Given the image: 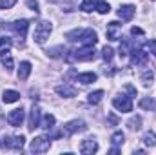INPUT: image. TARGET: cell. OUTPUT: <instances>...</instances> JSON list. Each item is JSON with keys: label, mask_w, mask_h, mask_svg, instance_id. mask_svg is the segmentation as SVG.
<instances>
[{"label": "cell", "mask_w": 156, "mask_h": 155, "mask_svg": "<svg viewBox=\"0 0 156 155\" xmlns=\"http://www.w3.org/2000/svg\"><path fill=\"white\" fill-rule=\"evenodd\" d=\"M125 89H127V91H129V93H131V95H136V89H134V88H133V86H127V88H125Z\"/></svg>", "instance_id": "36"}, {"label": "cell", "mask_w": 156, "mask_h": 155, "mask_svg": "<svg viewBox=\"0 0 156 155\" xmlns=\"http://www.w3.org/2000/svg\"><path fill=\"white\" fill-rule=\"evenodd\" d=\"M29 73H31V62H27V60H24V62H20V68H18V78L20 80H26V78L29 77Z\"/></svg>", "instance_id": "16"}, {"label": "cell", "mask_w": 156, "mask_h": 155, "mask_svg": "<svg viewBox=\"0 0 156 155\" xmlns=\"http://www.w3.org/2000/svg\"><path fill=\"white\" fill-rule=\"evenodd\" d=\"M40 122H42V113H40V110L37 106H33V110H31V115H29V130H37L40 128Z\"/></svg>", "instance_id": "12"}, {"label": "cell", "mask_w": 156, "mask_h": 155, "mask_svg": "<svg viewBox=\"0 0 156 155\" xmlns=\"http://www.w3.org/2000/svg\"><path fill=\"white\" fill-rule=\"evenodd\" d=\"M16 4V0H0V9H9Z\"/></svg>", "instance_id": "32"}, {"label": "cell", "mask_w": 156, "mask_h": 155, "mask_svg": "<svg viewBox=\"0 0 156 155\" xmlns=\"http://www.w3.org/2000/svg\"><path fill=\"white\" fill-rule=\"evenodd\" d=\"M134 13H136V7L131 6V4H125V6H122V7L118 9V17H120L122 20H131V18L134 17Z\"/></svg>", "instance_id": "13"}, {"label": "cell", "mask_w": 156, "mask_h": 155, "mask_svg": "<svg viewBox=\"0 0 156 155\" xmlns=\"http://www.w3.org/2000/svg\"><path fill=\"white\" fill-rule=\"evenodd\" d=\"M142 82H144V86H151L153 84V80H154V73L151 71V70H144L142 71Z\"/></svg>", "instance_id": "23"}, {"label": "cell", "mask_w": 156, "mask_h": 155, "mask_svg": "<svg viewBox=\"0 0 156 155\" xmlns=\"http://www.w3.org/2000/svg\"><path fill=\"white\" fill-rule=\"evenodd\" d=\"M102 57H104V60H111V59H113V47L105 46V47L102 49Z\"/></svg>", "instance_id": "30"}, {"label": "cell", "mask_w": 156, "mask_h": 155, "mask_svg": "<svg viewBox=\"0 0 156 155\" xmlns=\"http://www.w3.org/2000/svg\"><path fill=\"white\" fill-rule=\"evenodd\" d=\"M140 108L151 112V110H154L156 108V102L153 100V99H142V100H140Z\"/></svg>", "instance_id": "25"}, {"label": "cell", "mask_w": 156, "mask_h": 155, "mask_svg": "<svg viewBox=\"0 0 156 155\" xmlns=\"http://www.w3.org/2000/svg\"><path fill=\"white\" fill-rule=\"evenodd\" d=\"M120 37H122V24L116 22V20L109 22V24H107V39L109 40H118Z\"/></svg>", "instance_id": "7"}, {"label": "cell", "mask_w": 156, "mask_h": 155, "mask_svg": "<svg viewBox=\"0 0 156 155\" xmlns=\"http://www.w3.org/2000/svg\"><path fill=\"white\" fill-rule=\"evenodd\" d=\"M18 99H20V93H18V91H15V89H7V91H4V93H2V100H4L5 104L16 102Z\"/></svg>", "instance_id": "17"}, {"label": "cell", "mask_w": 156, "mask_h": 155, "mask_svg": "<svg viewBox=\"0 0 156 155\" xmlns=\"http://www.w3.org/2000/svg\"><path fill=\"white\" fill-rule=\"evenodd\" d=\"M51 148V139L47 137H37L31 141V152L33 153H44Z\"/></svg>", "instance_id": "5"}, {"label": "cell", "mask_w": 156, "mask_h": 155, "mask_svg": "<svg viewBox=\"0 0 156 155\" xmlns=\"http://www.w3.org/2000/svg\"><path fill=\"white\" fill-rule=\"evenodd\" d=\"M11 29L20 37V39H24L26 35H27V29H29V22L27 20H16V22H13L11 24Z\"/></svg>", "instance_id": "9"}, {"label": "cell", "mask_w": 156, "mask_h": 155, "mask_svg": "<svg viewBox=\"0 0 156 155\" xmlns=\"http://www.w3.org/2000/svg\"><path fill=\"white\" fill-rule=\"evenodd\" d=\"M76 80L82 82V84H91V82L96 80V73H93V71H89V73H80L76 77Z\"/></svg>", "instance_id": "21"}, {"label": "cell", "mask_w": 156, "mask_h": 155, "mask_svg": "<svg viewBox=\"0 0 156 155\" xmlns=\"http://www.w3.org/2000/svg\"><path fill=\"white\" fill-rule=\"evenodd\" d=\"M24 117H26L24 110L18 108V110H13V112L7 115V122H9L11 126H20V124L24 122Z\"/></svg>", "instance_id": "11"}, {"label": "cell", "mask_w": 156, "mask_h": 155, "mask_svg": "<svg viewBox=\"0 0 156 155\" xmlns=\"http://www.w3.org/2000/svg\"><path fill=\"white\" fill-rule=\"evenodd\" d=\"M55 122H56V119H55V115L47 113V115H45L44 119H42L40 126H42V128H45V130H53V128H55Z\"/></svg>", "instance_id": "20"}, {"label": "cell", "mask_w": 156, "mask_h": 155, "mask_svg": "<svg viewBox=\"0 0 156 155\" xmlns=\"http://www.w3.org/2000/svg\"><path fill=\"white\" fill-rule=\"evenodd\" d=\"M11 46H13L11 39H7V37H0V51H4V49H9Z\"/></svg>", "instance_id": "29"}, {"label": "cell", "mask_w": 156, "mask_h": 155, "mask_svg": "<svg viewBox=\"0 0 156 155\" xmlns=\"http://www.w3.org/2000/svg\"><path fill=\"white\" fill-rule=\"evenodd\" d=\"M51 31H53V26H51V22H47V20H42L37 24V28H35V33H33V39L37 44H44L45 40L49 39V35H51Z\"/></svg>", "instance_id": "2"}, {"label": "cell", "mask_w": 156, "mask_h": 155, "mask_svg": "<svg viewBox=\"0 0 156 155\" xmlns=\"http://www.w3.org/2000/svg\"><path fill=\"white\" fill-rule=\"evenodd\" d=\"M127 124H129L131 130H140V128H142V119H140V117H133Z\"/></svg>", "instance_id": "27"}, {"label": "cell", "mask_w": 156, "mask_h": 155, "mask_svg": "<svg viewBox=\"0 0 156 155\" xmlns=\"http://www.w3.org/2000/svg\"><path fill=\"white\" fill-rule=\"evenodd\" d=\"M24 135H16V137H5L4 139V146L5 148H11V150H22L24 148Z\"/></svg>", "instance_id": "6"}, {"label": "cell", "mask_w": 156, "mask_h": 155, "mask_svg": "<svg viewBox=\"0 0 156 155\" xmlns=\"http://www.w3.org/2000/svg\"><path fill=\"white\" fill-rule=\"evenodd\" d=\"M131 57H133V64H136V66L145 64V62H147V59H149V55H147L144 49H140V47L133 49V51H131Z\"/></svg>", "instance_id": "14"}, {"label": "cell", "mask_w": 156, "mask_h": 155, "mask_svg": "<svg viewBox=\"0 0 156 155\" xmlns=\"http://www.w3.org/2000/svg\"><path fill=\"white\" fill-rule=\"evenodd\" d=\"M56 93L62 95V97H75L76 95V88H73L69 84H62V86L56 88Z\"/></svg>", "instance_id": "15"}, {"label": "cell", "mask_w": 156, "mask_h": 155, "mask_svg": "<svg viewBox=\"0 0 156 155\" xmlns=\"http://www.w3.org/2000/svg\"><path fill=\"white\" fill-rule=\"evenodd\" d=\"M80 152L83 155H93L98 152V142L93 141V139H85L82 144H80Z\"/></svg>", "instance_id": "8"}, {"label": "cell", "mask_w": 156, "mask_h": 155, "mask_svg": "<svg viewBox=\"0 0 156 155\" xmlns=\"http://www.w3.org/2000/svg\"><path fill=\"white\" fill-rule=\"evenodd\" d=\"M71 59H75V60H80V62H87V60H93V59H94V49H93V46H83L82 49H76V51H73Z\"/></svg>", "instance_id": "4"}, {"label": "cell", "mask_w": 156, "mask_h": 155, "mask_svg": "<svg viewBox=\"0 0 156 155\" xmlns=\"http://www.w3.org/2000/svg\"><path fill=\"white\" fill-rule=\"evenodd\" d=\"M80 9L85 11V13H89V11L94 9V2H93V0H83V2L80 4Z\"/></svg>", "instance_id": "28"}, {"label": "cell", "mask_w": 156, "mask_h": 155, "mask_svg": "<svg viewBox=\"0 0 156 155\" xmlns=\"http://www.w3.org/2000/svg\"><path fill=\"white\" fill-rule=\"evenodd\" d=\"M27 6H29V7H31L35 13L38 11V2H37V0H27Z\"/></svg>", "instance_id": "34"}, {"label": "cell", "mask_w": 156, "mask_h": 155, "mask_svg": "<svg viewBox=\"0 0 156 155\" xmlns=\"http://www.w3.org/2000/svg\"><path fill=\"white\" fill-rule=\"evenodd\" d=\"M64 128H66V131H67L69 135H71V133H78V131H85V130H87L85 122H83V120H78V119L71 120V122H67Z\"/></svg>", "instance_id": "10"}, {"label": "cell", "mask_w": 156, "mask_h": 155, "mask_svg": "<svg viewBox=\"0 0 156 155\" xmlns=\"http://www.w3.org/2000/svg\"><path fill=\"white\" fill-rule=\"evenodd\" d=\"M94 9L100 13V15H105L111 11V6L105 2V0H94Z\"/></svg>", "instance_id": "19"}, {"label": "cell", "mask_w": 156, "mask_h": 155, "mask_svg": "<svg viewBox=\"0 0 156 155\" xmlns=\"http://www.w3.org/2000/svg\"><path fill=\"white\" fill-rule=\"evenodd\" d=\"M147 47H149V51L156 57V39L154 40H149V42H147Z\"/></svg>", "instance_id": "33"}, {"label": "cell", "mask_w": 156, "mask_h": 155, "mask_svg": "<svg viewBox=\"0 0 156 155\" xmlns=\"http://www.w3.org/2000/svg\"><path fill=\"white\" fill-rule=\"evenodd\" d=\"M144 142H145L147 146H156V133L154 131H147V133L144 135Z\"/></svg>", "instance_id": "26"}, {"label": "cell", "mask_w": 156, "mask_h": 155, "mask_svg": "<svg viewBox=\"0 0 156 155\" xmlns=\"http://www.w3.org/2000/svg\"><path fill=\"white\" fill-rule=\"evenodd\" d=\"M113 106L116 108L118 112H122V113L133 112V100H131V97H125V95L115 97V99H113Z\"/></svg>", "instance_id": "3"}, {"label": "cell", "mask_w": 156, "mask_h": 155, "mask_svg": "<svg viewBox=\"0 0 156 155\" xmlns=\"http://www.w3.org/2000/svg\"><path fill=\"white\" fill-rule=\"evenodd\" d=\"M67 39L80 42L82 46H94L98 42V35L93 29H75V31L67 33Z\"/></svg>", "instance_id": "1"}, {"label": "cell", "mask_w": 156, "mask_h": 155, "mask_svg": "<svg viewBox=\"0 0 156 155\" xmlns=\"http://www.w3.org/2000/svg\"><path fill=\"white\" fill-rule=\"evenodd\" d=\"M0 60H2V64H4L7 70H13V59H11V53H9V49H4V51H0Z\"/></svg>", "instance_id": "18"}, {"label": "cell", "mask_w": 156, "mask_h": 155, "mask_svg": "<svg viewBox=\"0 0 156 155\" xmlns=\"http://www.w3.org/2000/svg\"><path fill=\"white\" fill-rule=\"evenodd\" d=\"M102 99H104V91H102V89H96V91H93V93H89V95H87L89 104H98Z\"/></svg>", "instance_id": "22"}, {"label": "cell", "mask_w": 156, "mask_h": 155, "mask_svg": "<svg viewBox=\"0 0 156 155\" xmlns=\"http://www.w3.org/2000/svg\"><path fill=\"white\" fill-rule=\"evenodd\" d=\"M131 51H129V42H122L120 46V57H127Z\"/></svg>", "instance_id": "31"}, {"label": "cell", "mask_w": 156, "mask_h": 155, "mask_svg": "<svg viewBox=\"0 0 156 155\" xmlns=\"http://www.w3.org/2000/svg\"><path fill=\"white\" fill-rule=\"evenodd\" d=\"M131 35H144V29H142V28H136V26H134V28L131 29Z\"/></svg>", "instance_id": "35"}, {"label": "cell", "mask_w": 156, "mask_h": 155, "mask_svg": "<svg viewBox=\"0 0 156 155\" xmlns=\"http://www.w3.org/2000/svg\"><path fill=\"white\" fill-rule=\"evenodd\" d=\"M123 141H125V133H123V131H115V133H113V137H111V142H113L115 146L123 144Z\"/></svg>", "instance_id": "24"}]
</instances>
